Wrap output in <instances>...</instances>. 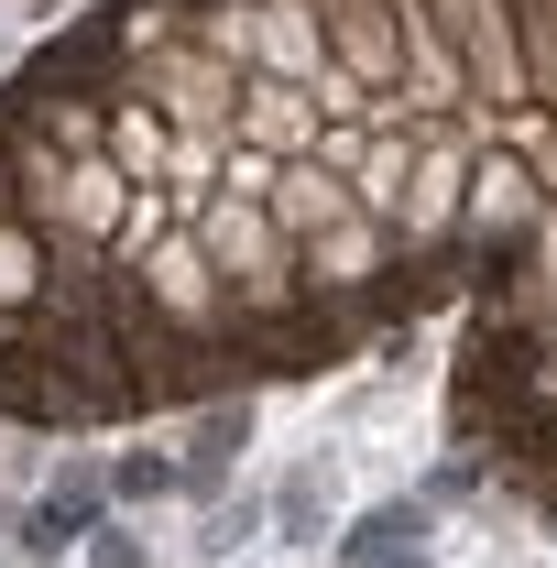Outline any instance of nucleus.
<instances>
[{"mask_svg":"<svg viewBox=\"0 0 557 568\" xmlns=\"http://www.w3.org/2000/svg\"><path fill=\"white\" fill-rule=\"evenodd\" d=\"M77 536H99V470H77V481H55V493L22 514V547L33 558H67Z\"/></svg>","mask_w":557,"mask_h":568,"instance_id":"f257e3e1","label":"nucleus"},{"mask_svg":"<svg viewBox=\"0 0 557 568\" xmlns=\"http://www.w3.org/2000/svg\"><path fill=\"white\" fill-rule=\"evenodd\" d=\"M416 536H426V514H416V503H383V514L350 536V558H361V568H405V547H416Z\"/></svg>","mask_w":557,"mask_h":568,"instance_id":"f03ea898","label":"nucleus"},{"mask_svg":"<svg viewBox=\"0 0 557 568\" xmlns=\"http://www.w3.org/2000/svg\"><path fill=\"white\" fill-rule=\"evenodd\" d=\"M241 448H252V405H209V416H198V470H186V481H219Z\"/></svg>","mask_w":557,"mask_h":568,"instance_id":"7ed1b4c3","label":"nucleus"},{"mask_svg":"<svg viewBox=\"0 0 557 568\" xmlns=\"http://www.w3.org/2000/svg\"><path fill=\"white\" fill-rule=\"evenodd\" d=\"M274 514H284V536H317V514H328V470H295L274 493Z\"/></svg>","mask_w":557,"mask_h":568,"instance_id":"20e7f679","label":"nucleus"},{"mask_svg":"<svg viewBox=\"0 0 557 568\" xmlns=\"http://www.w3.org/2000/svg\"><path fill=\"white\" fill-rule=\"evenodd\" d=\"M175 481H186V470H175V459H153V448H132V459H121V470H110V493H175Z\"/></svg>","mask_w":557,"mask_h":568,"instance_id":"39448f33","label":"nucleus"},{"mask_svg":"<svg viewBox=\"0 0 557 568\" xmlns=\"http://www.w3.org/2000/svg\"><path fill=\"white\" fill-rule=\"evenodd\" d=\"M88 568H142V536H121V525H99V536H88Z\"/></svg>","mask_w":557,"mask_h":568,"instance_id":"423d86ee","label":"nucleus"}]
</instances>
